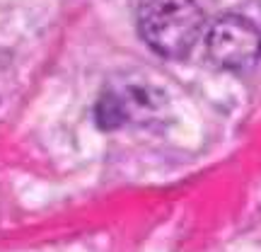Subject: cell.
Instances as JSON below:
<instances>
[{
    "mask_svg": "<svg viewBox=\"0 0 261 252\" xmlns=\"http://www.w3.org/2000/svg\"><path fill=\"white\" fill-rule=\"evenodd\" d=\"M205 15L196 0H143L138 8L140 39L162 58H187L203 32Z\"/></svg>",
    "mask_w": 261,
    "mask_h": 252,
    "instance_id": "obj_1",
    "label": "cell"
},
{
    "mask_svg": "<svg viewBox=\"0 0 261 252\" xmlns=\"http://www.w3.org/2000/svg\"><path fill=\"white\" fill-rule=\"evenodd\" d=\"M99 129H121L123 124L152 126L167 117V97L158 85L143 78H121L114 80L102 93L94 107Z\"/></svg>",
    "mask_w": 261,
    "mask_h": 252,
    "instance_id": "obj_2",
    "label": "cell"
},
{
    "mask_svg": "<svg viewBox=\"0 0 261 252\" xmlns=\"http://www.w3.org/2000/svg\"><path fill=\"white\" fill-rule=\"evenodd\" d=\"M205 54L223 71H249L261 61V29L244 15H220L205 34Z\"/></svg>",
    "mask_w": 261,
    "mask_h": 252,
    "instance_id": "obj_3",
    "label": "cell"
}]
</instances>
